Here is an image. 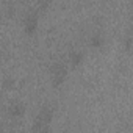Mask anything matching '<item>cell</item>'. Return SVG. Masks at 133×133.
I'll list each match as a JSON object with an SVG mask.
<instances>
[{"label":"cell","instance_id":"7a4b0ae2","mask_svg":"<svg viewBox=\"0 0 133 133\" xmlns=\"http://www.w3.org/2000/svg\"><path fill=\"white\" fill-rule=\"evenodd\" d=\"M24 28H25V33L27 35H33L38 28V16L36 13H30L25 21H24Z\"/></svg>","mask_w":133,"mask_h":133},{"label":"cell","instance_id":"5b68a950","mask_svg":"<svg viewBox=\"0 0 133 133\" xmlns=\"http://www.w3.org/2000/svg\"><path fill=\"white\" fill-rule=\"evenodd\" d=\"M103 44H105V38H103L100 33L92 35V38H91V45H92L94 49H100Z\"/></svg>","mask_w":133,"mask_h":133},{"label":"cell","instance_id":"52a82bcc","mask_svg":"<svg viewBox=\"0 0 133 133\" xmlns=\"http://www.w3.org/2000/svg\"><path fill=\"white\" fill-rule=\"evenodd\" d=\"M50 3H52V0H38V6L41 10H47L50 6Z\"/></svg>","mask_w":133,"mask_h":133},{"label":"cell","instance_id":"3957f363","mask_svg":"<svg viewBox=\"0 0 133 133\" xmlns=\"http://www.w3.org/2000/svg\"><path fill=\"white\" fill-rule=\"evenodd\" d=\"M8 113H10L13 117H21V116H24V113H25V107H24V103H21V102H14L13 105H10Z\"/></svg>","mask_w":133,"mask_h":133},{"label":"cell","instance_id":"ba28073f","mask_svg":"<svg viewBox=\"0 0 133 133\" xmlns=\"http://www.w3.org/2000/svg\"><path fill=\"white\" fill-rule=\"evenodd\" d=\"M130 45H131V39H130V35L127 36V39H125V49L127 50H130Z\"/></svg>","mask_w":133,"mask_h":133},{"label":"cell","instance_id":"277c9868","mask_svg":"<svg viewBox=\"0 0 133 133\" xmlns=\"http://www.w3.org/2000/svg\"><path fill=\"white\" fill-rule=\"evenodd\" d=\"M69 63L72 68H78V66L83 63V53L82 52H72L69 55Z\"/></svg>","mask_w":133,"mask_h":133},{"label":"cell","instance_id":"8992f818","mask_svg":"<svg viewBox=\"0 0 133 133\" xmlns=\"http://www.w3.org/2000/svg\"><path fill=\"white\" fill-rule=\"evenodd\" d=\"M3 88H5V89H13V88H14V80H13L11 77L5 78V80H3Z\"/></svg>","mask_w":133,"mask_h":133},{"label":"cell","instance_id":"6da1fadb","mask_svg":"<svg viewBox=\"0 0 133 133\" xmlns=\"http://www.w3.org/2000/svg\"><path fill=\"white\" fill-rule=\"evenodd\" d=\"M68 77V69L66 66L63 64H55L53 69H52V82H53V86H61L63 82Z\"/></svg>","mask_w":133,"mask_h":133}]
</instances>
